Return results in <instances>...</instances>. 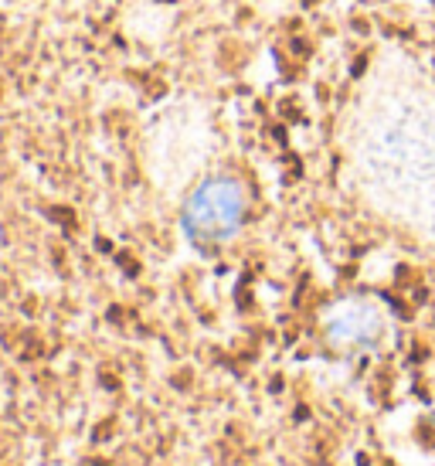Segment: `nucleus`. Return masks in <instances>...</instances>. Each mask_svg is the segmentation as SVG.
Instances as JSON below:
<instances>
[{"label": "nucleus", "instance_id": "f257e3e1", "mask_svg": "<svg viewBox=\"0 0 435 466\" xmlns=\"http://www.w3.org/2000/svg\"><path fill=\"white\" fill-rule=\"evenodd\" d=\"M241 221V191L231 181H207L187 205V228L197 239H221Z\"/></svg>", "mask_w": 435, "mask_h": 466}]
</instances>
